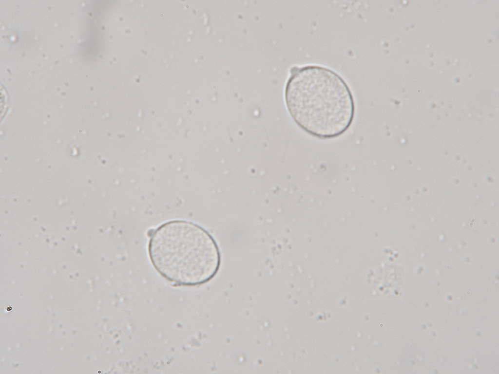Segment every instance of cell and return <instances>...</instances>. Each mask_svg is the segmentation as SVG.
<instances>
[{
  "mask_svg": "<svg viewBox=\"0 0 499 374\" xmlns=\"http://www.w3.org/2000/svg\"><path fill=\"white\" fill-rule=\"evenodd\" d=\"M285 98L296 124L319 138L341 135L354 119V102L348 85L326 67L310 65L294 68L286 86Z\"/></svg>",
  "mask_w": 499,
  "mask_h": 374,
  "instance_id": "obj_1",
  "label": "cell"
},
{
  "mask_svg": "<svg viewBox=\"0 0 499 374\" xmlns=\"http://www.w3.org/2000/svg\"><path fill=\"white\" fill-rule=\"evenodd\" d=\"M150 238L148 253L153 266L173 284H201L218 271L217 245L210 234L196 224L170 221L154 229Z\"/></svg>",
  "mask_w": 499,
  "mask_h": 374,
  "instance_id": "obj_2",
  "label": "cell"
}]
</instances>
